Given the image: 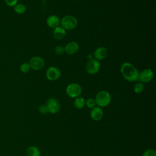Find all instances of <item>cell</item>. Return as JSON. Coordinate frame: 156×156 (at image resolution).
Here are the masks:
<instances>
[{
    "label": "cell",
    "instance_id": "17",
    "mask_svg": "<svg viewBox=\"0 0 156 156\" xmlns=\"http://www.w3.org/2000/svg\"><path fill=\"white\" fill-rule=\"evenodd\" d=\"M13 10L15 13L19 15L23 14L26 11V7L24 4L21 3H18L13 7Z\"/></svg>",
    "mask_w": 156,
    "mask_h": 156
},
{
    "label": "cell",
    "instance_id": "3",
    "mask_svg": "<svg viewBox=\"0 0 156 156\" xmlns=\"http://www.w3.org/2000/svg\"><path fill=\"white\" fill-rule=\"evenodd\" d=\"M60 24L65 30H73L77 26L78 21L75 16L68 15L62 18Z\"/></svg>",
    "mask_w": 156,
    "mask_h": 156
},
{
    "label": "cell",
    "instance_id": "22",
    "mask_svg": "<svg viewBox=\"0 0 156 156\" xmlns=\"http://www.w3.org/2000/svg\"><path fill=\"white\" fill-rule=\"evenodd\" d=\"M38 110L42 114H47L49 113L48 108L46 104H41L38 107Z\"/></svg>",
    "mask_w": 156,
    "mask_h": 156
},
{
    "label": "cell",
    "instance_id": "24",
    "mask_svg": "<svg viewBox=\"0 0 156 156\" xmlns=\"http://www.w3.org/2000/svg\"><path fill=\"white\" fill-rule=\"evenodd\" d=\"M4 1L6 5L10 7H13L18 2V0H4Z\"/></svg>",
    "mask_w": 156,
    "mask_h": 156
},
{
    "label": "cell",
    "instance_id": "16",
    "mask_svg": "<svg viewBox=\"0 0 156 156\" xmlns=\"http://www.w3.org/2000/svg\"><path fill=\"white\" fill-rule=\"evenodd\" d=\"M74 105L77 109H82L85 106V100L83 98L79 96L75 98L74 101Z\"/></svg>",
    "mask_w": 156,
    "mask_h": 156
},
{
    "label": "cell",
    "instance_id": "20",
    "mask_svg": "<svg viewBox=\"0 0 156 156\" xmlns=\"http://www.w3.org/2000/svg\"><path fill=\"white\" fill-rule=\"evenodd\" d=\"M85 105L88 108H93L96 105L95 99L93 98H88L87 101H85Z\"/></svg>",
    "mask_w": 156,
    "mask_h": 156
},
{
    "label": "cell",
    "instance_id": "15",
    "mask_svg": "<svg viewBox=\"0 0 156 156\" xmlns=\"http://www.w3.org/2000/svg\"><path fill=\"white\" fill-rule=\"evenodd\" d=\"M26 153L27 156H40L41 155L40 149L35 146L28 147L26 150Z\"/></svg>",
    "mask_w": 156,
    "mask_h": 156
},
{
    "label": "cell",
    "instance_id": "18",
    "mask_svg": "<svg viewBox=\"0 0 156 156\" xmlns=\"http://www.w3.org/2000/svg\"><path fill=\"white\" fill-rule=\"evenodd\" d=\"M144 84L140 82L136 83L134 87H133V91L135 93H137V94H139V93H141V92L143 91L144 90Z\"/></svg>",
    "mask_w": 156,
    "mask_h": 156
},
{
    "label": "cell",
    "instance_id": "5",
    "mask_svg": "<svg viewBox=\"0 0 156 156\" xmlns=\"http://www.w3.org/2000/svg\"><path fill=\"white\" fill-rule=\"evenodd\" d=\"M100 68V62L94 58L90 59L85 65L86 71L90 74H95L98 73L99 71Z\"/></svg>",
    "mask_w": 156,
    "mask_h": 156
},
{
    "label": "cell",
    "instance_id": "11",
    "mask_svg": "<svg viewBox=\"0 0 156 156\" xmlns=\"http://www.w3.org/2000/svg\"><path fill=\"white\" fill-rule=\"evenodd\" d=\"M104 115V112L101 107L98 106H95L91 108L90 112V116L91 119L94 121L101 120Z\"/></svg>",
    "mask_w": 156,
    "mask_h": 156
},
{
    "label": "cell",
    "instance_id": "4",
    "mask_svg": "<svg viewBox=\"0 0 156 156\" xmlns=\"http://www.w3.org/2000/svg\"><path fill=\"white\" fill-rule=\"evenodd\" d=\"M82 91L81 86L77 83H71L66 88V94L72 98H76L81 94Z\"/></svg>",
    "mask_w": 156,
    "mask_h": 156
},
{
    "label": "cell",
    "instance_id": "19",
    "mask_svg": "<svg viewBox=\"0 0 156 156\" xmlns=\"http://www.w3.org/2000/svg\"><path fill=\"white\" fill-rule=\"evenodd\" d=\"M20 69L23 73H27L30 70V67L29 63L24 62L20 66Z\"/></svg>",
    "mask_w": 156,
    "mask_h": 156
},
{
    "label": "cell",
    "instance_id": "21",
    "mask_svg": "<svg viewBox=\"0 0 156 156\" xmlns=\"http://www.w3.org/2000/svg\"><path fill=\"white\" fill-rule=\"evenodd\" d=\"M54 51L55 52V54L58 55H61L62 54H64L65 52V49L63 46H60V45H58V46H57L55 49H54Z\"/></svg>",
    "mask_w": 156,
    "mask_h": 156
},
{
    "label": "cell",
    "instance_id": "23",
    "mask_svg": "<svg viewBox=\"0 0 156 156\" xmlns=\"http://www.w3.org/2000/svg\"><path fill=\"white\" fill-rule=\"evenodd\" d=\"M143 156H156V151L152 149H147L144 152Z\"/></svg>",
    "mask_w": 156,
    "mask_h": 156
},
{
    "label": "cell",
    "instance_id": "7",
    "mask_svg": "<svg viewBox=\"0 0 156 156\" xmlns=\"http://www.w3.org/2000/svg\"><path fill=\"white\" fill-rule=\"evenodd\" d=\"M29 64L30 65V69L38 71L44 67L45 62L41 57L38 56H34L30 59Z\"/></svg>",
    "mask_w": 156,
    "mask_h": 156
},
{
    "label": "cell",
    "instance_id": "1",
    "mask_svg": "<svg viewBox=\"0 0 156 156\" xmlns=\"http://www.w3.org/2000/svg\"><path fill=\"white\" fill-rule=\"evenodd\" d=\"M121 73L125 80L130 82H133L138 80L139 72L136 68L129 62H124L120 68Z\"/></svg>",
    "mask_w": 156,
    "mask_h": 156
},
{
    "label": "cell",
    "instance_id": "13",
    "mask_svg": "<svg viewBox=\"0 0 156 156\" xmlns=\"http://www.w3.org/2000/svg\"><path fill=\"white\" fill-rule=\"evenodd\" d=\"M60 23V20L57 15H51L49 16L46 19V24L47 26L52 29H54L59 26Z\"/></svg>",
    "mask_w": 156,
    "mask_h": 156
},
{
    "label": "cell",
    "instance_id": "2",
    "mask_svg": "<svg viewBox=\"0 0 156 156\" xmlns=\"http://www.w3.org/2000/svg\"><path fill=\"white\" fill-rule=\"evenodd\" d=\"M96 105L100 107H105L108 105L111 102L112 97L110 94L105 90L99 91L95 97Z\"/></svg>",
    "mask_w": 156,
    "mask_h": 156
},
{
    "label": "cell",
    "instance_id": "10",
    "mask_svg": "<svg viewBox=\"0 0 156 156\" xmlns=\"http://www.w3.org/2000/svg\"><path fill=\"white\" fill-rule=\"evenodd\" d=\"M64 49L65 52L69 55H73L76 54L79 51V45L77 42L72 41L67 43Z\"/></svg>",
    "mask_w": 156,
    "mask_h": 156
},
{
    "label": "cell",
    "instance_id": "14",
    "mask_svg": "<svg viewBox=\"0 0 156 156\" xmlns=\"http://www.w3.org/2000/svg\"><path fill=\"white\" fill-rule=\"evenodd\" d=\"M52 35L55 40H60L65 37L66 30H65L61 26H58L54 29L52 32Z\"/></svg>",
    "mask_w": 156,
    "mask_h": 156
},
{
    "label": "cell",
    "instance_id": "9",
    "mask_svg": "<svg viewBox=\"0 0 156 156\" xmlns=\"http://www.w3.org/2000/svg\"><path fill=\"white\" fill-rule=\"evenodd\" d=\"M47 107L48 108L49 113L52 114L57 113L60 108V105L58 101L55 98H49L46 102Z\"/></svg>",
    "mask_w": 156,
    "mask_h": 156
},
{
    "label": "cell",
    "instance_id": "12",
    "mask_svg": "<svg viewBox=\"0 0 156 156\" xmlns=\"http://www.w3.org/2000/svg\"><path fill=\"white\" fill-rule=\"evenodd\" d=\"M108 55V51L104 47H99L94 51L93 56L94 59L99 61L104 59Z\"/></svg>",
    "mask_w": 156,
    "mask_h": 156
},
{
    "label": "cell",
    "instance_id": "6",
    "mask_svg": "<svg viewBox=\"0 0 156 156\" xmlns=\"http://www.w3.org/2000/svg\"><path fill=\"white\" fill-rule=\"evenodd\" d=\"M154 77V72L151 69L146 68L139 73L138 80L141 83H148L151 82Z\"/></svg>",
    "mask_w": 156,
    "mask_h": 156
},
{
    "label": "cell",
    "instance_id": "8",
    "mask_svg": "<svg viewBox=\"0 0 156 156\" xmlns=\"http://www.w3.org/2000/svg\"><path fill=\"white\" fill-rule=\"evenodd\" d=\"M46 76L49 80H57L61 76V71L55 66H50L46 71Z\"/></svg>",
    "mask_w": 156,
    "mask_h": 156
}]
</instances>
